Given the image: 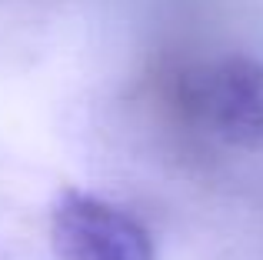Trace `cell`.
<instances>
[{"label":"cell","instance_id":"7a4b0ae2","mask_svg":"<svg viewBox=\"0 0 263 260\" xmlns=\"http://www.w3.org/2000/svg\"><path fill=\"white\" fill-rule=\"evenodd\" d=\"M50 247L57 260H157L150 230L137 217L73 187L50 207Z\"/></svg>","mask_w":263,"mask_h":260},{"label":"cell","instance_id":"6da1fadb","mask_svg":"<svg viewBox=\"0 0 263 260\" xmlns=\"http://www.w3.org/2000/svg\"><path fill=\"white\" fill-rule=\"evenodd\" d=\"M177 117L203 140L230 150H263V64L247 53L200 60L170 87Z\"/></svg>","mask_w":263,"mask_h":260}]
</instances>
